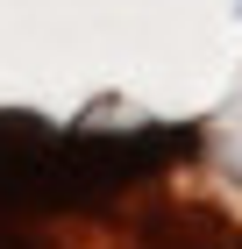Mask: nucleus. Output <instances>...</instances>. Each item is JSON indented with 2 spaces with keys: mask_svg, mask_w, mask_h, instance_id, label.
Here are the masks:
<instances>
[{
  "mask_svg": "<svg viewBox=\"0 0 242 249\" xmlns=\"http://www.w3.org/2000/svg\"><path fill=\"white\" fill-rule=\"evenodd\" d=\"M192 128H135V135H86L50 128L36 114H0V207L50 213V207H93L121 185H143L178 157H192Z\"/></svg>",
  "mask_w": 242,
  "mask_h": 249,
  "instance_id": "1",
  "label": "nucleus"
},
{
  "mask_svg": "<svg viewBox=\"0 0 242 249\" xmlns=\"http://www.w3.org/2000/svg\"><path fill=\"white\" fill-rule=\"evenodd\" d=\"M135 249H242V228L214 207H149L135 221Z\"/></svg>",
  "mask_w": 242,
  "mask_h": 249,
  "instance_id": "2",
  "label": "nucleus"
},
{
  "mask_svg": "<svg viewBox=\"0 0 242 249\" xmlns=\"http://www.w3.org/2000/svg\"><path fill=\"white\" fill-rule=\"evenodd\" d=\"M0 249H43V235H29V228H15V221H0Z\"/></svg>",
  "mask_w": 242,
  "mask_h": 249,
  "instance_id": "3",
  "label": "nucleus"
}]
</instances>
